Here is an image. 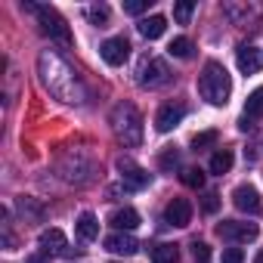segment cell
<instances>
[{"mask_svg":"<svg viewBox=\"0 0 263 263\" xmlns=\"http://www.w3.org/2000/svg\"><path fill=\"white\" fill-rule=\"evenodd\" d=\"M201 211H204V214H217V211H220V195L208 192V195L201 198Z\"/></svg>","mask_w":263,"mask_h":263,"instance_id":"1f68e13d","label":"cell"},{"mask_svg":"<svg viewBox=\"0 0 263 263\" xmlns=\"http://www.w3.org/2000/svg\"><path fill=\"white\" fill-rule=\"evenodd\" d=\"M102 245H105L108 254H118V257H134L140 251V241L130 235V232H111V235H105Z\"/></svg>","mask_w":263,"mask_h":263,"instance_id":"9c48e42d","label":"cell"},{"mask_svg":"<svg viewBox=\"0 0 263 263\" xmlns=\"http://www.w3.org/2000/svg\"><path fill=\"white\" fill-rule=\"evenodd\" d=\"M232 204H235L241 214H251V217L263 211V201H260V195H257L254 186H235V189H232Z\"/></svg>","mask_w":263,"mask_h":263,"instance_id":"30bf717a","label":"cell"},{"mask_svg":"<svg viewBox=\"0 0 263 263\" xmlns=\"http://www.w3.org/2000/svg\"><path fill=\"white\" fill-rule=\"evenodd\" d=\"M192 13H195V4H192V0H183V4H174V19H177L180 25H189Z\"/></svg>","mask_w":263,"mask_h":263,"instance_id":"4316f807","label":"cell"},{"mask_svg":"<svg viewBox=\"0 0 263 263\" xmlns=\"http://www.w3.org/2000/svg\"><path fill=\"white\" fill-rule=\"evenodd\" d=\"M111 130L124 146L137 149L143 143V115H140V108L134 102H118L111 108Z\"/></svg>","mask_w":263,"mask_h":263,"instance_id":"7a4b0ae2","label":"cell"},{"mask_svg":"<svg viewBox=\"0 0 263 263\" xmlns=\"http://www.w3.org/2000/svg\"><path fill=\"white\" fill-rule=\"evenodd\" d=\"M56 171H59V177L65 180V183H90L93 180V161L84 155V152H78V149H71V152H65L62 158H59V164H56Z\"/></svg>","mask_w":263,"mask_h":263,"instance_id":"5b68a950","label":"cell"},{"mask_svg":"<svg viewBox=\"0 0 263 263\" xmlns=\"http://www.w3.org/2000/svg\"><path fill=\"white\" fill-rule=\"evenodd\" d=\"M220 140V134H217V130H204V134H195L192 137V149L198 152V149H208V146H214Z\"/></svg>","mask_w":263,"mask_h":263,"instance_id":"83f0119b","label":"cell"},{"mask_svg":"<svg viewBox=\"0 0 263 263\" xmlns=\"http://www.w3.org/2000/svg\"><path fill=\"white\" fill-rule=\"evenodd\" d=\"M245 118H263V87H257V90H251V93H248Z\"/></svg>","mask_w":263,"mask_h":263,"instance_id":"7402d4cb","label":"cell"},{"mask_svg":"<svg viewBox=\"0 0 263 263\" xmlns=\"http://www.w3.org/2000/svg\"><path fill=\"white\" fill-rule=\"evenodd\" d=\"M37 241H41V251H44V254H71L62 229H44Z\"/></svg>","mask_w":263,"mask_h":263,"instance_id":"2e32d148","label":"cell"},{"mask_svg":"<svg viewBox=\"0 0 263 263\" xmlns=\"http://www.w3.org/2000/svg\"><path fill=\"white\" fill-rule=\"evenodd\" d=\"M167 81H171V68H167L164 59H158V56H146V59L140 62V68H137V84H140V87H146V90H158V87H164Z\"/></svg>","mask_w":263,"mask_h":263,"instance_id":"8992f818","label":"cell"},{"mask_svg":"<svg viewBox=\"0 0 263 263\" xmlns=\"http://www.w3.org/2000/svg\"><path fill=\"white\" fill-rule=\"evenodd\" d=\"M167 53H171L174 59H189V56H192V41H189V37H174L171 47H167Z\"/></svg>","mask_w":263,"mask_h":263,"instance_id":"603a6c76","label":"cell"},{"mask_svg":"<svg viewBox=\"0 0 263 263\" xmlns=\"http://www.w3.org/2000/svg\"><path fill=\"white\" fill-rule=\"evenodd\" d=\"M140 34L146 37V41H158L164 31H167V19L164 16H146V19H140Z\"/></svg>","mask_w":263,"mask_h":263,"instance_id":"e0dca14e","label":"cell"},{"mask_svg":"<svg viewBox=\"0 0 263 263\" xmlns=\"http://www.w3.org/2000/svg\"><path fill=\"white\" fill-rule=\"evenodd\" d=\"M16 208H19V214H22V217H34V220H41V217H44V208H41L34 198H19V204H16Z\"/></svg>","mask_w":263,"mask_h":263,"instance_id":"484cf974","label":"cell"},{"mask_svg":"<svg viewBox=\"0 0 263 263\" xmlns=\"http://www.w3.org/2000/svg\"><path fill=\"white\" fill-rule=\"evenodd\" d=\"M74 232H78V238H81V241H96V238H99V220L87 211V214H81V217H78Z\"/></svg>","mask_w":263,"mask_h":263,"instance_id":"ac0fdd59","label":"cell"},{"mask_svg":"<svg viewBox=\"0 0 263 263\" xmlns=\"http://www.w3.org/2000/svg\"><path fill=\"white\" fill-rule=\"evenodd\" d=\"M180 180H183L189 189H201V186H204V171H201V167H186V171L180 174Z\"/></svg>","mask_w":263,"mask_h":263,"instance_id":"d4e9b609","label":"cell"},{"mask_svg":"<svg viewBox=\"0 0 263 263\" xmlns=\"http://www.w3.org/2000/svg\"><path fill=\"white\" fill-rule=\"evenodd\" d=\"M232 149H217L214 155H211V174H217V177H223V174H229L232 171Z\"/></svg>","mask_w":263,"mask_h":263,"instance_id":"ffe728a7","label":"cell"},{"mask_svg":"<svg viewBox=\"0 0 263 263\" xmlns=\"http://www.w3.org/2000/svg\"><path fill=\"white\" fill-rule=\"evenodd\" d=\"M235 62H238V71H241V74H257L260 65H263L260 50L251 47V44H241V47L235 50Z\"/></svg>","mask_w":263,"mask_h":263,"instance_id":"5bb4252c","label":"cell"},{"mask_svg":"<svg viewBox=\"0 0 263 263\" xmlns=\"http://www.w3.org/2000/svg\"><path fill=\"white\" fill-rule=\"evenodd\" d=\"M99 56L105 59V65L118 68V65H124L127 56H130V41H127V37H108V41L99 47Z\"/></svg>","mask_w":263,"mask_h":263,"instance_id":"ba28073f","label":"cell"},{"mask_svg":"<svg viewBox=\"0 0 263 263\" xmlns=\"http://www.w3.org/2000/svg\"><path fill=\"white\" fill-rule=\"evenodd\" d=\"M22 10L34 13L37 22H41V31L50 37V41H59L65 47H71V31H68V22L53 10V7H41V4H22Z\"/></svg>","mask_w":263,"mask_h":263,"instance_id":"277c9868","label":"cell"},{"mask_svg":"<svg viewBox=\"0 0 263 263\" xmlns=\"http://www.w3.org/2000/svg\"><path fill=\"white\" fill-rule=\"evenodd\" d=\"M149 4H152V0H124V13L127 16H140V13L149 10Z\"/></svg>","mask_w":263,"mask_h":263,"instance_id":"f1b7e54d","label":"cell"},{"mask_svg":"<svg viewBox=\"0 0 263 263\" xmlns=\"http://www.w3.org/2000/svg\"><path fill=\"white\" fill-rule=\"evenodd\" d=\"M118 171H121L124 186H130V189H146L149 180H152V174H146L140 164H134L130 158H121V161H118Z\"/></svg>","mask_w":263,"mask_h":263,"instance_id":"8fae6325","label":"cell"},{"mask_svg":"<svg viewBox=\"0 0 263 263\" xmlns=\"http://www.w3.org/2000/svg\"><path fill=\"white\" fill-rule=\"evenodd\" d=\"M223 16L232 25H248V19L260 16V7H254V4H223Z\"/></svg>","mask_w":263,"mask_h":263,"instance_id":"9a60e30c","label":"cell"},{"mask_svg":"<svg viewBox=\"0 0 263 263\" xmlns=\"http://www.w3.org/2000/svg\"><path fill=\"white\" fill-rule=\"evenodd\" d=\"M164 220L171 226H177V229L189 226L192 223V204H189V198H171L167 208H164Z\"/></svg>","mask_w":263,"mask_h":263,"instance_id":"7c38bea8","label":"cell"},{"mask_svg":"<svg viewBox=\"0 0 263 263\" xmlns=\"http://www.w3.org/2000/svg\"><path fill=\"white\" fill-rule=\"evenodd\" d=\"M152 263H180V248L171 241H161L152 248Z\"/></svg>","mask_w":263,"mask_h":263,"instance_id":"44dd1931","label":"cell"},{"mask_svg":"<svg viewBox=\"0 0 263 263\" xmlns=\"http://www.w3.org/2000/svg\"><path fill=\"white\" fill-rule=\"evenodd\" d=\"M183 118H186V108H183L180 102H167V105L158 108V115H155V127L161 130V134H171V130H174Z\"/></svg>","mask_w":263,"mask_h":263,"instance_id":"4fadbf2b","label":"cell"},{"mask_svg":"<svg viewBox=\"0 0 263 263\" xmlns=\"http://www.w3.org/2000/svg\"><path fill=\"white\" fill-rule=\"evenodd\" d=\"M25 263H47V257H44V254H37V257H28Z\"/></svg>","mask_w":263,"mask_h":263,"instance_id":"e575fe53","label":"cell"},{"mask_svg":"<svg viewBox=\"0 0 263 263\" xmlns=\"http://www.w3.org/2000/svg\"><path fill=\"white\" fill-rule=\"evenodd\" d=\"M238 127H241V130H245V134H248V130H251L254 124H251V118H241V124H238Z\"/></svg>","mask_w":263,"mask_h":263,"instance_id":"836d02e7","label":"cell"},{"mask_svg":"<svg viewBox=\"0 0 263 263\" xmlns=\"http://www.w3.org/2000/svg\"><path fill=\"white\" fill-rule=\"evenodd\" d=\"M254 263H263V251H260V254H257V260H254Z\"/></svg>","mask_w":263,"mask_h":263,"instance_id":"d590c367","label":"cell"},{"mask_svg":"<svg viewBox=\"0 0 263 263\" xmlns=\"http://www.w3.org/2000/svg\"><path fill=\"white\" fill-rule=\"evenodd\" d=\"M198 93L204 102L211 105H226L229 102V93H232V81H229V71L220 65V62H204L201 74H198Z\"/></svg>","mask_w":263,"mask_h":263,"instance_id":"3957f363","label":"cell"},{"mask_svg":"<svg viewBox=\"0 0 263 263\" xmlns=\"http://www.w3.org/2000/svg\"><path fill=\"white\" fill-rule=\"evenodd\" d=\"M192 260L195 263H211V248L204 241H192Z\"/></svg>","mask_w":263,"mask_h":263,"instance_id":"f546056e","label":"cell"},{"mask_svg":"<svg viewBox=\"0 0 263 263\" xmlns=\"http://www.w3.org/2000/svg\"><path fill=\"white\" fill-rule=\"evenodd\" d=\"M174 167H180V152L177 149H167L161 155V171H174Z\"/></svg>","mask_w":263,"mask_h":263,"instance_id":"4dcf8cb0","label":"cell"},{"mask_svg":"<svg viewBox=\"0 0 263 263\" xmlns=\"http://www.w3.org/2000/svg\"><path fill=\"white\" fill-rule=\"evenodd\" d=\"M87 19H90L93 25L105 28V25H108V7H105V4H93V7H87Z\"/></svg>","mask_w":263,"mask_h":263,"instance_id":"cb8c5ba5","label":"cell"},{"mask_svg":"<svg viewBox=\"0 0 263 263\" xmlns=\"http://www.w3.org/2000/svg\"><path fill=\"white\" fill-rule=\"evenodd\" d=\"M217 235H220L223 241H232V245H248V241H254V238L260 235V229H257V223L223 220V223L217 226Z\"/></svg>","mask_w":263,"mask_h":263,"instance_id":"52a82bcc","label":"cell"},{"mask_svg":"<svg viewBox=\"0 0 263 263\" xmlns=\"http://www.w3.org/2000/svg\"><path fill=\"white\" fill-rule=\"evenodd\" d=\"M241 260H245V251L241 248H226L223 257H220V263H241Z\"/></svg>","mask_w":263,"mask_h":263,"instance_id":"d6a6232c","label":"cell"},{"mask_svg":"<svg viewBox=\"0 0 263 263\" xmlns=\"http://www.w3.org/2000/svg\"><path fill=\"white\" fill-rule=\"evenodd\" d=\"M37 74H41L44 90H47L53 99L68 102V105H81V102L87 99V90H84L81 78L74 74V68H71L62 56H56L53 50H44V53L37 56Z\"/></svg>","mask_w":263,"mask_h":263,"instance_id":"6da1fadb","label":"cell"},{"mask_svg":"<svg viewBox=\"0 0 263 263\" xmlns=\"http://www.w3.org/2000/svg\"><path fill=\"white\" fill-rule=\"evenodd\" d=\"M111 226H115L118 232H134V229L140 226V214H137L134 208H121V211L111 214Z\"/></svg>","mask_w":263,"mask_h":263,"instance_id":"d6986e66","label":"cell"}]
</instances>
